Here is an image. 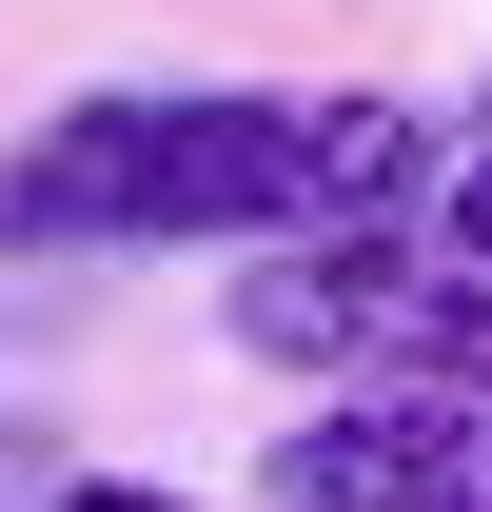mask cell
<instances>
[{
    "label": "cell",
    "instance_id": "cell-1",
    "mask_svg": "<svg viewBox=\"0 0 492 512\" xmlns=\"http://www.w3.org/2000/svg\"><path fill=\"white\" fill-rule=\"evenodd\" d=\"M433 178L414 99H355V79H99L0 158V237L60 256H197V237H355Z\"/></svg>",
    "mask_w": 492,
    "mask_h": 512
},
{
    "label": "cell",
    "instance_id": "cell-2",
    "mask_svg": "<svg viewBox=\"0 0 492 512\" xmlns=\"http://www.w3.org/2000/svg\"><path fill=\"white\" fill-rule=\"evenodd\" d=\"M256 493L276 512H492V394H315Z\"/></svg>",
    "mask_w": 492,
    "mask_h": 512
},
{
    "label": "cell",
    "instance_id": "cell-3",
    "mask_svg": "<svg viewBox=\"0 0 492 512\" xmlns=\"http://www.w3.org/2000/svg\"><path fill=\"white\" fill-rule=\"evenodd\" d=\"M433 256H453V276H492V158H453V178H433Z\"/></svg>",
    "mask_w": 492,
    "mask_h": 512
},
{
    "label": "cell",
    "instance_id": "cell-4",
    "mask_svg": "<svg viewBox=\"0 0 492 512\" xmlns=\"http://www.w3.org/2000/svg\"><path fill=\"white\" fill-rule=\"evenodd\" d=\"M60 512H197V493H138V473H79Z\"/></svg>",
    "mask_w": 492,
    "mask_h": 512
}]
</instances>
